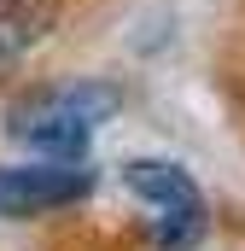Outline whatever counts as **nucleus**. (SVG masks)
I'll use <instances>...</instances> for the list:
<instances>
[{
    "mask_svg": "<svg viewBox=\"0 0 245 251\" xmlns=\"http://www.w3.org/2000/svg\"><path fill=\"white\" fill-rule=\"evenodd\" d=\"M122 187L146 204V240L152 251H198L210 234V204L198 181L187 176L175 158H128Z\"/></svg>",
    "mask_w": 245,
    "mask_h": 251,
    "instance_id": "nucleus-2",
    "label": "nucleus"
},
{
    "mask_svg": "<svg viewBox=\"0 0 245 251\" xmlns=\"http://www.w3.org/2000/svg\"><path fill=\"white\" fill-rule=\"evenodd\" d=\"M94 187H99V176L88 170V158H24V164H0V222L59 216L70 204H82Z\"/></svg>",
    "mask_w": 245,
    "mask_h": 251,
    "instance_id": "nucleus-3",
    "label": "nucleus"
},
{
    "mask_svg": "<svg viewBox=\"0 0 245 251\" xmlns=\"http://www.w3.org/2000/svg\"><path fill=\"white\" fill-rule=\"evenodd\" d=\"M122 111V88L105 76L35 82L6 105V134L29 158H88L94 128Z\"/></svg>",
    "mask_w": 245,
    "mask_h": 251,
    "instance_id": "nucleus-1",
    "label": "nucleus"
}]
</instances>
